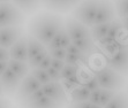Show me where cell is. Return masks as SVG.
I'll use <instances>...</instances> for the list:
<instances>
[{
  "instance_id": "35",
  "label": "cell",
  "mask_w": 128,
  "mask_h": 108,
  "mask_svg": "<svg viewBox=\"0 0 128 108\" xmlns=\"http://www.w3.org/2000/svg\"><path fill=\"white\" fill-rule=\"evenodd\" d=\"M66 66V62L62 60H57V59H52V64H51V67L52 68H54V69L59 70V71H61V70L64 69V67Z\"/></svg>"
},
{
  "instance_id": "12",
  "label": "cell",
  "mask_w": 128,
  "mask_h": 108,
  "mask_svg": "<svg viewBox=\"0 0 128 108\" xmlns=\"http://www.w3.org/2000/svg\"><path fill=\"white\" fill-rule=\"evenodd\" d=\"M10 59L22 62H29V54H28V36H23L16 44L9 48Z\"/></svg>"
},
{
  "instance_id": "14",
  "label": "cell",
  "mask_w": 128,
  "mask_h": 108,
  "mask_svg": "<svg viewBox=\"0 0 128 108\" xmlns=\"http://www.w3.org/2000/svg\"><path fill=\"white\" fill-rule=\"evenodd\" d=\"M44 6L48 10L56 13H67L73 8L70 0H48Z\"/></svg>"
},
{
  "instance_id": "4",
  "label": "cell",
  "mask_w": 128,
  "mask_h": 108,
  "mask_svg": "<svg viewBox=\"0 0 128 108\" xmlns=\"http://www.w3.org/2000/svg\"><path fill=\"white\" fill-rule=\"evenodd\" d=\"M24 22L23 12L14 3L1 2L0 6V24L1 28L21 27Z\"/></svg>"
},
{
  "instance_id": "28",
  "label": "cell",
  "mask_w": 128,
  "mask_h": 108,
  "mask_svg": "<svg viewBox=\"0 0 128 108\" xmlns=\"http://www.w3.org/2000/svg\"><path fill=\"white\" fill-rule=\"evenodd\" d=\"M48 55V48L45 50V51H43L42 53H39L38 55H36L35 57H32L31 60H29V62H28V64H29V67L31 68V69H34V68H38L39 64L44 61V59Z\"/></svg>"
},
{
  "instance_id": "6",
  "label": "cell",
  "mask_w": 128,
  "mask_h": 108,
  "mask_svg": "<svg viewBox=\"0 0 128 108\" xmlns=\"http://www.w3.org/2000/svg\"><path fill=\"white\" fill-rule=\"evenodd\" d=\"M65 27L69 38L72 39V43L75 42V40H80V39L90 38L91 37V30L86 25H84L83 23H81L80 21H78L74 17L66 18Z\"/></svg>"
},
{
  "instance_id": "41",
  "label": "cell",
  "mask_w": 128,
  "mask_h": 108,
  "mask_svg": "<svg viewBox=\"0 0 128 108\" xmlns=\"http://www.w3.org/2000/svg\"><path fill=\"white\" fill-rule=\"evenodd\" d=\"M122 25L125 28V30L128 32V20H122Z\"/></svg>"
},
{
  "instance_id": "9",
  "label": "cell",
  "mask_w": 128,
  "mask_h": 108,
  "mask_svg": "<svg viewBox=\"0 0 128 108\" xmlns=\"http://www.w3.org/2000/svg\"><path fill=\"white\" fill-rule=\"evenodd\" d=\"M116 6L111 0H100L95 24L112 23L116 20ZM94 24V25H95Z\"/></svg>"
},
{
  "instance_id": "23",
  "label": "cell",
  "mask_w": 128,
  "mask_h": 108,
  "mask_svg": "<svg viewBox=\"0 0 128 108\" xmlns=\"http://www.w3.org/2000/svg\"><path fill=\"white\" fill-rule=\"evenodd\" d=\"M125 30V28L122 25V21L121 20H114L111 23V28L110 31L107 33V37H110L112 39H121V31Z\"/></svg>"
},
{
  "instance_id": "21",
  "label": "cell",
  "mask_w": 128,
  "mask_h": 108,
  "mask_svg": "<svg viewBox=\"0 0 128 108\" xmlns=\"http://www.w3.org/2000/svg\"><path fill=\"white\" fill-rule=\"evenodd\" d=\"M104 108H128V94L124 91L116 92L114 98Z\"/></svg>"
},
{
  "instance_id": "5",
  "label": "cell",
  "mask_w": 128,
  "mask_h": 108,
  "mask_svg": "<svg viewBox=\"0 0 128 108\" xmlns=\"http://www.w3.org/2000/svg\"><path fill=\"white\" fill-rule=\"evenodd\" d=\"M105 61L106 66L114 69L125 77L128 76V43H125L119 51L114 54L107 55L105 57Z\"/></svg>"
},
{
  "instance_id": "29",
  "label": "cell",
  "mask_w": 128,
  "mask_h": 108,
  "mask_svg": "<svg viewBox=\"0 0 128 108\" xmlns=\"http://www.w3.org/2000/svg\"><path fill=\"white\" fill-rule=\"evenodd\" d=\"M48 51L52 59L65 61L66 56H67V50L65 48H53V50H48Z\"/></svg>"
},
{
  "instance_id": "36",
  "label": "cell",
  "mask_w": 128,
  "mask_h": 108,
  "mask_svg": "<svg viewBox=\"0 0 128 108\" xmlns=\"http://www.w3.org/2000/svg\"><path fill=\"white\" fill-rule=\"evenodd\" d=\"M0 59H1V61H9V60H10L9 48L0 47Z\"/></svg>"
},
{
  "instance_id": "25",
  "label": "cell",
  "mask_w": 128,
  "mask_h": 108,
  "mask_svg": "<svg viewBox=\"0 0 128 108\" xmlns=\"http://www.w3.org/2000/svg\"><path fill=\"white\" fill-rule=\"evenodd\" d=\"M30 75H32L42 85H45V84H48V83H50V82H52L48 71L44 69H40V68H34V69H31Z\"/></svg>"
},
{
  "instance_id": "10",
  "label": "cell",
  "mask_w": 128,
  "mask_h": 108,
  "mask_svg": "<svg viewBox=\"0 0 128 108\" xmlns=\"http://www.w3.org/2000/svg\"><path fill=\"white\" fill-rule=\"evenodd\" d=\"M0 81H1V92L6 96H10L15 91H18L22 82L21 78L18 77L9 68L5 72H1Z\"/></svg>"
},
{
  "instance_id": "27",
  "label": "cell",
  "mask_w": 128,
  "mask_h": 108,
  "mask_svg": "<svg viewBox=\"0 0 128 108\" xmlns=\"http://www.w3.org/2000/svg\"><path fill=\"white\" fill-rule=\"evenodd\" d=\"M116 94V91L113 90H106V89H102V93H100V99H99V106L104 108L105 106L114 98V96Z\"/></svg>"
},
{
  "instance_id": "43",
  "label": "cell",
  "mask_w": 128,
  "mask_h": 108,
  "mask_svg": "<svg viewBox=\"0 0 128 108\" xmlns=\"http://www.w3.org/2000/svg\"><path fill=\"white\" fill-rule=\"evenodd\" d=\"M46 1H48V0H42V3H45Z\"/></svg>"
},
{
  "instance_id": "7",
  "label": "cell",
  "mask_w": 128,
  "mask_h": 108,
  "mask_svg": "<svg viewBox=\"0 0 128 108\" xmlns=\"http://www.w3.org/2000/svg\"><path fill=\"white\" fill-rule=\"evenodd\" d=\"M43 85L39 83L32 75H28L26 78H23V81L21 82V85L18 89L16 92V100L20 102H23L29 96H31L32 93H35L37 90H40Z\"/></svg>"
},
{
  "instance_id": "42",
  "label": "cell",
  "mask_w": 128,
  "mask_h": 108,
  "mask_svg": "<svg viewBox=\"0 0 128 108\" xmlns=\"http://www.w3.org/2000/svg\"><path fill=\"white\" fill-rule=\"evenodd\" d=\"M1 2H9V0H1Z\"/></svg>"
},
{
  "instance_id": "22",
  "label": "cell",
  "mask_w": 128,
  "mask_h": 108,
  "mask_svg": "<svg viewBox=\"0 0 128 108\" xmlns=\"http://www.w3.org/2000/svg\"><path fill=\"white\" fill-rule=\"evenodd\" d=\"M111 23H103V24H95L91 27V37L95 40H102L103 38L107 36V33L110 31Z\"/></svg>"
},
{
  "instance_id": "8",
  "label": "cell",
  "mask_w": 128,
  "mask_h": 108,
  "mask_svg": "<svg viewBox=\"0 0 128 108\" xmlns=\"http://www.w3.org/2000/svg\"><path fill=\"white\" fill-rule=\"evenodd\" d=\"M23 36L24 35L22 27L1 28V30H0V44H1V47L10 48Z\"/></svg>"
},
{
  "instance_id": "34",
  "label": "cell",
  "mask_w": 128,
  "mask_h": 108,
  "mask_svg": "<svg viewBox=\"0 0 128 108\" xmlns=\"http://www.w3.org/2000/svg\"><path fill=\"white\" fill-rule=\"evenodd\" d=\"M94 104L90 101H83V102H72L68 106V108H92Z\"/></svg>"
},
{
  "instance_id": "18",
  "label": "cell",
  "mask_w": 128,
  "mask_h": 108,
  "mask_svg": "<svg viewBox=\"0 0 128 108\" xmlns=\"http://www.w3.org/2000/svg\"><path fill=\"white\" fill-rule=\"evenodd\" d=\"M29 64L27 62H22V61H16V60H9V69L14 72L15 75L20 77L21 79L26 78L29 75Z\"/></svg>"
},
{
  "instance_id": "30",
  "label": "cell",
  "mask_w": 128,
  "mask_h": 108,
  "mask_svg": "<svg viewBox=\"0 0 128 108\" xmlns=\"http://www.w3.org/2000/svg\"><path fill=\"white\" fill-rule=\"evenodd\" d=\"M45 94H44V91H43V89H40V90H37L35 93H32L31 96H29L27 98V99L24 100L23 102H21L22 104V106H26L27 107L28 105H30L31 102H34V101H36V100H38V99H40L42 97H44Z\"/></svg>"
},
{
  "instance_id": "33",
  "label": "cell",
  "mask_w": 128,
  "mask_h": 108,
  "mask_svg": "<svg viewBox=\"0 0 128 108\" xmlns=\"http://www.w3.org/2000/svg\"><path fill=\"white\" fill-rule=\"evenodd\" d=\"M100 93H102V87L97 89V90L92 91L91 94H90V99L89 101L94 105H98L99 104V99H100Z\"/></svg>"
},
{
  "instance_id": "38",
  "label": "cell",
  "mask_w": 128,
  "mask_h": 108,
  "mask_svg": "<svg viewBox=\"0 0 128 108\" xmlns=\"http://www.w3.org/2000/svg\"><path fill=\"white\" fill-rule=\"evenodd\" d=\"M67 52H68V53H72V54H78V55H82L81 51L78 50V47H76V46L74 45V44H73V43H72V45L69 46L68 48H67ZM83 55H84V54H83Z\"/></svg>"
},
{
  "instance_id": "11",
  "label": "cell",
  "mask_w": 128,
  "mask_h": 108,
  "mask_svg": "<svg viewBox=\"0 0 128 108\" xmlns=\"http://www.w3.org/2000/svg\"><path fill=\"white\" fill-rule=\"evenodd\" d=\"M43 91L44 94L51 99L56 100V101L60 102L61 105H65L67 102V97H66V92L64 89L62 84L60 82H50L48 84L43 85Z\"/></svg>"
},
{
  "instance_id": "2",
  "label": "cell",
  "mask_w": 128,
  "mask_h": 108,
  "mask_svg": "<svg viewBox=\"0 0 128 108\" xmlns=\"http://www.w3.org/2000/svg\"><path fill=\"white\" fill-rule=\"evenodd\" d=\"M96 77L98 79L99 86L106 90H113L119 92L126 83V78L124 75L119 74L108 66L102 67L96 70Z\"/></svg>"
},
{
  "instance_id": "19",
  "label": "cell",
  "mask_w": 128,
  "mask_h": 108,
  "mask_svg": "<svg viewBox=\"0 0 128 108\" xmlns=\"http://www.w3.org/2000/svg\"><path fill=\"white\" fill-rule=\"evenodd\" d=\"M64 105H61L60 102L56 101V100L51 99L48 97L44 96L40 99L36 100V101L31 102L30 105L27 106V108H62Z\"/></svg>"
},
{
  "instance_id": "13",
  "label": "cell",
  "mask_w": 128,
  "mask_h": 108,
  "mask_svg": "<svg viewBox=\"0 0 128 108\" xmlns=\"http://www.w3.org/2000/svg\"><path fill=\"white\" fill-rule=\"evenodd\" d=\"M72 45V39L69 38L67 30H66V27L64 25L61 29H60L59 32L54 36V38L51 40V43L46 46L48 50H53V48H67Z\"/></svg>"
},
{
  "instance_id": "15",
  "label": "cell",
  "mask_w": 128,
  "mask_h": 108,
  "mask_svg": "<svg viewBox=\"0 0 128 108\" xmlns=\"http://www.w3.org/2000/svg\"><path fill=\"white\" fill-rule=\"evenodd\" d=\"M76 47L81 51V53L84 54L86 56L89 57L91 54H94V52L96 51V45L94 43V38L90 37V38H84V39H80V40H75L73 42Z\"/></svg>"
},
{
  "instance_id": "31",
  "label": "cell",
  "mask_w": 128,
  "mask_h": 108,
  "mask_svg": "<svg viewBox=\"0 0 128 108\" xmlns=\"http://www.w3.org/2000/svg\"><path fill=\"white\" fill-rule=\"evenodd\" d=\"M86 87H88V89H89L90 91H91V92H92V91H95V90H97V89H99V83H98V79H97V77H96V75H92L91 76V77H90V79L88 82H86Z\"/></svg>"
},
{
  "instance_id": "20",
  "label": "cell",
  "mask_w": 128,
  "mask_h": 108,
  "mask_svg": "<svg viewBox=\"0 0 128 108\" xmlns=\"http://www.w3.org/2000/svg\"><path fill=\"white\" fill-rule=\"evenodd\" d=\"M46 50V46L43 45L42 43L37 40L35 37L28 35V54H29V60H31L36 55L42 53Z\"/></svg>"
},
{
  "instance_id": "1",
  "label": "cell",
  "mask_w": 128,
  "mask_h": 108,
  "mask_svg": "<svg viewBox=\"0 0 128 108\" xmlns=\"http://www.w3.org/2000/svg\"><path fill=\"white\" fill-rule=\"evenodd\" d=\"M64 25L62 18L59 15L52 13H42L30 21L28 31L30 36L35 37L43 45L48 46Z\"/></svg>"
},
{
  "instance_id": "26",
  "label": "cell",
  "mask_w": 128,
  "mask_h": 108,
  "mask_svg": "<svg viewBox=\"0 0 128 108\" xmlns=\"http://www.w3.org/2000/svg\"><path fill=\"white\" fill-rule=\"evenodd\" d=\"M80 72V66H74V64H66L64 67V69L60 71V76H61V79H68L70 77H74Z\"/></svg>"
},
{
  "instance_id": "17",
  "label": "cell",
  "mask_w": 128,
  "mask_h": 108,
  "mask_svg": "<svg viewBox=\"0 0 128 108\" xmlns=\"http://www.w3.org/2000/svg\"><path fill=\"white\" fill-rule=\"evenodd\" d=\"M16 7L21 9L26 14H31L38 9L42 0H12Z\"/></svg>"
},
{
  "instance_id": "24",
  "label": "cell",
  "mask_w": 128,
  "mask_h": 108,
  "mask_svg": "<svg viewBox=\"0 0 128 108\" xmlns=\"http://www.w3.org/2000/svg\"><path fill=\"white\" fill-rule=\"evenodd\" d=\"M114 6L120 20H128V0H114Z\"/></svg>"
},
{
  "instance_id": "16",
  "label": "cell",
  "mask_w": 128,
  "mask_h": 108,
  "mask_svg": "<svg viewBox=\"0 0 128 108\" xmlns=\"http://www.w3.org/2000/svg\"><path fill=\"white\" fill-rule=\"evenodd\" d=\"M91 91L86 86V85H78L70 91V98L73 102H83L89 101Z\"/></svg>"
},
{
  "instance_id": "32",
  "label": "cell",
  "mask_w": 128,
  "mask_h": 108,
  "mask_svg": "<svg viewBox=\"0 0 128 108\" xmlns=\"http://www.w3.org/2000/svg\"><path fill=\"white\" fill-rule=\"evenodd\" d=\"M48 76H50L51 81L52 82H59L60 79H61V76H60V71L57 69H54V68H52V67H50L48 70Z\"/></svg>"
},
{
  "instance_id": "40",
  "label": "cell",
  "mask_w": 128,
  "mask_h": 108,
  "mask_svg": "<svg viewBox=\"0 0 128 108\" xmlns=\"http://www.w3.org/2000/svg\"><path fill=\"white\" fill-rule=\"evenodd\" d=\"M83 1V0H70V2H72V6H73V8L74 7H76L78 5V3H81Z\"/></svg>"
},
{
  "instance_id": "3",
  "label": "cell",
  "mask_w": 128,
  "mask_h": 108,
  "mask_svg": "<svg viewBox=\"0 0 128 108\" xmlns=\"http://www.w3.org/2000/svg\"><path fill=\"white\" fill-rule=\"evenodd\" d=\"M100 0H83L75 7L73 16L81 23H83L88 28L92 27L95 24L96 15L99 8Z\"/></svg>"
},
{
  "instance_id": "37",
  "label": "cell",
  "mask_w": 128,
  "mask_h": 108,
  "mask_svg": "<svg viewBox=\"0 0 128 108\" xmlns=\"http://www.w3.org/2000/svg\"><path fill=\"white\" fill-rule=\"evenodd\" d=\"M51 64H52V57H51L50 54H48V56L44 59V61H43L40 64H39L38 68H40V69H44V70H48V68L51 67Z\"/></svg>"
},
{
  "instance_id": "39",
  "label": "cell",
  "mask_w": 128,
  "mask_h": 108,
  "mask_svg": "<svg viewBox=\"0 0 128 108\" xmlns=\"http://www.w3.org/2000/svg\"><path fill=\"white\" fill-rule=\"evenodd\" d=\"M9 107H10V105H9L8 100L2 98V99H1V108H9Z\"/></svg>"
}]
</instances>
